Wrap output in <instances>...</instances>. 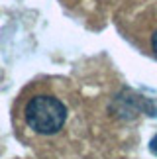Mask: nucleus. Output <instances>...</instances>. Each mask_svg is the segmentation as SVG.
<instances>
[{
  "label": "nucleus",
  "mask_w": 157,
  "mask_h": 159,
  "mask_svg": "<svg viewBox=\"0 0 157 159\" xmlns=\"http://www.w3.org/2000/svg\"><path fill=\"white\" fill-rule=\"evenodd\" d=\"M22 120L38 138H53L67 124V106L53 93H35L24 102Z\"/></svg>",
  "instance_id": "f257e3e1"
},
{
  "label": "nucleus",
  "mask_w": 157,
  "mask_h": 159,
  "mask_svg": "<svg viewBox=\"0 0 157 159\" xmlns=\"http://www.w3.org/2000/svg\"><path fill=\"white\" fill-rule=\"evenodd\" d=\"M149 47H151V51H153V55H155V57H157V30H153L151 38H149Z\"/></svg>",
  "instance_id": "f03ea898"
},
{
  "label": "nucleus",
  "mask_w": 157,
  "mask_h": 159,
  "mask_svg": "<svg viewBox=\"0 0 157 159\" xmlns=\"http://www.w3.org/2000/svg\"><path fill=\"white\" fill-rule=\"evenodd\" d=\"M151 151H153V153L157 155V136H155V138L151 139Z\"/></svg>",
  "instance_id": "7ed1b4c3"
}]
</instances>
